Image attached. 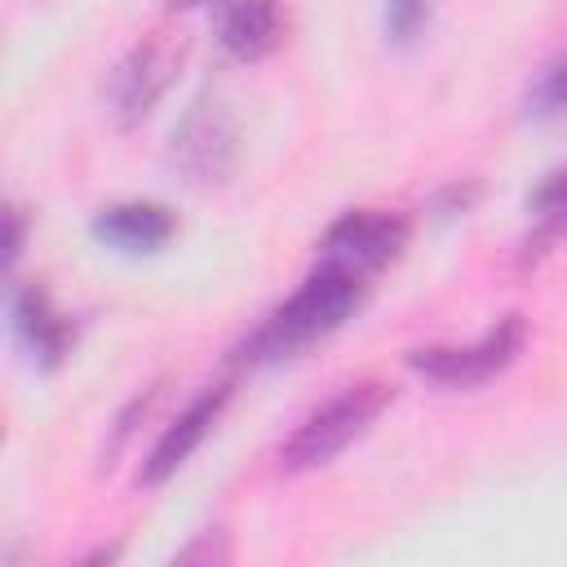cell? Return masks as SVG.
Wrapping results in <instances>:
<instances>
[{
	"instance_id": "obj_1",
	"label": "cell",
	"mask_w": 567,
	"mask_h": 567,
	"mask_svg": "<svg viewBox=\"0 0 567 567\" xmlns=\"http://www.w3.org/2000/svg\"><path fill=\"white\" fill-rule=\"evenodd\" d=\"M368 297V275H354L346 266H332V261H315L310 275L301 279V288L275 306L248 337L244 346L235 350L239 363H279V359H292L301 346L328 337L332 328H341Z\"/></svg>"
},
{
	"instance_id": "obj_2",
	"label": "cell",
	"mask_w": 567,
	"mask_h": 567,
	"mask_svg": "<svg viewBox=\"0 0 567 567\" xmlns=\"http://www.w3.org/2000/svg\"><path fill=\"white\" fill-rule=\"evenodd\" d=\"M394 390L385 381H354L346 390H337L323 408H315L279 447V470L284 474H301V470H319L328 465L337 452H346L359 434H368V425L390 408Z\"/></svg>"
},
{
	"instance_id": "obj_3",
	"label": "cell",
	"mask_w": 567,
	"mask_h": 567,
	"mask_svg": "<svg viewBox=\"0 0 567 567\" xmlns=\"http://www.w3.org/2000/svg\"><path fill=\"white\" fill-rule=\"evenodd\" d=\"M523 341H527V319L514 310L505 319H496L478 341L470 346H421L408 354V368L443 390H474L492 377H501L518 354H523Z\"/></svg>"
},
{
	"instance_id": "obj_4",
	"label": "cell",
	"mask_w": 567,
	"mask_h": 567,
	"mask_svg": "<svg viewBox=\"0 0 567 567\" xmlns=\"http://www.w3.org/2000/svg\"><path fill=\"white\" fill-rule=\"evenodd\" d=\"M408 235H412V226L403 213L350 208L323 230V239L315 244L319 248L315 261H332V266H346L354 275H372L408 248Z\"/></svg>"
},
{
	"instance_id": "obj_5",
	"label": "cell",
	"mask_w": 567,
	"mask_h": 567,
	"mask_svg": "<svg viewBox=\"0 0 567 567\" xmlns=\"http://www.w3.org/2000/svg\"><path fill=\"white\" fill-rule=\"evenodd\" d=\"M182 62V44L164 40V35H151L142 44H133L124 53V62L111 71V84H106V102H111V115L128 128V124H142L155 102L164 97V89L173 84V71Z\"/></svg>"
},
{
	"instance_id": "obj_6",
	"label": "cell",
	"mask_w": 567,
	"mask_h": 567,
	"mask_svg": "<svg viewBox=\"0 0 567 567\" xmlns=\"http://www.w3.org/2000/svg\"><path fill=\"white\" fill-rule=\"evenodd\" d=\"M230 403V381H217V385H208V390H199L164 430H159V439L151 443V452L142 456V470H137V483L142 487H159V483H168L186 461H190V452L208 439V430L217 425V416H221V408Z\"/></svg>"
},
{
	"instance_id": "obj_7",
	"label": "cell",
	"mask_w": 567,
	"mask_h": 567,
	"mask_svg": "<svg viewBox=\"0 0 567 567\" xmlns=\"http://www.w3.org/2000/svg\"><path fill=\"white\" fill-rule=\"evenodd\" d=\"M235 155V128L217 102H195V111L173 133V164L190 182H217L230 168Z\"/></svg>"
},
{
	"instance_id": "obj_8",
	"label": "cell",
	"mask_w": 567,
	"mask_h": 567,
	"mask_svg": "<svg viewBox=\"0 0 567 567\" xmlns=\"http://www.w3.org/2000/svg\"><path fill=\"white\" fill-rule=\"evenodd\" d=\"M93 239H102L115 252H155L173 239L177 217L168 204L159 199H124V204H106L102 213H93L89 221Z\"/></svg>"
},
{
	"instance_id": "obj_9",
	"label": "cell",
	"mask_w": 567,
	"mask_h": 567,
	"mask_svg": "<svg viewBox=\"0 0 567 567\" xmlns=\"http://www.w3.org/2000/svg\"><path fill=\"white\" fill-rule=\"evenodd\" d=\"M9 323H13V337L18 346L31 354V363L40 368H58L66 359V346H71V328L66 319L53 310L49 292L35 288V284H18L9 292Z\"/></svg>"
},
{
	"instance_id": "obj_10",
	"label": "cell",
	"mask_w": 567,
	"mask_h": 567,
	"mask_svg": "<svg viewBox=\"0 0 567 567\" xmlns=\"http://www.w3.org/2000/svg\"><path fill=\"white\" fill-rule=\"evenodd\" d=\"M284 4L279 0H221L217 4V40L230 58L257 62L284 40Z\"/></svg>"
},
{
	"instance_id": "obj_11",
	"label": "cell",
	"mask_w": 567,
	"mask_h": 567,
	"mask_svg": "<svg viewBox=\"0 0 567 567\" xmlns=\"http://www.w3.org/2000/svg\"><path fill=\"white\" fill-rule=\"evenodd\" d=\"M527 217H532V239L523 248V257H536L545 252L554 239L567 235V164L563 168H549L532 195H527Z\"/></svg>"
},
{
	"instance_id": "obj_12",
	"label": "cell",
	"mask_w": 567,
	"mask_h": 567,
	"mask_svg": "<svg viewBox=\"0 0 567 567\" xmlns=\"http://www.w3.org/2000/svg\"><path fill=\"white\" fill-rule=\"evenodd\" d=\"M527 115L532 120H563L567 115V58H554L527 89Z\"/></svg>"
},
{
	"instance_id": "obj_13",
	"label": "cell",
	"mask_w": 567,
	"mask_h": 567,
	"mask_svg": "<svg viewBox=\"0 0 567 567\" xmlns=\"http://www.w3.org/2000/svg\"><path fill=\"white\" fill-rule=\"evenodd\" d=\"M430 22V0H385V35L394 44H412Z\"/></svg>"
},
{
	"instance_id": "obj_14",
	"label": "cell",
	"mask_w": 567,
	"mask_h": 567,
	"mask_svg": "<svg viewBox=\"0 0 567 567\" xmlns=\"http://www.w3.org/2000/svg\"><path fill=\"white\" fill-rule=\"evenodd\" d=\"M22 239H27V213H22L18 204H9V213H4V270L18 266V257H22Z\"/></svg>"
}]
</instances>
